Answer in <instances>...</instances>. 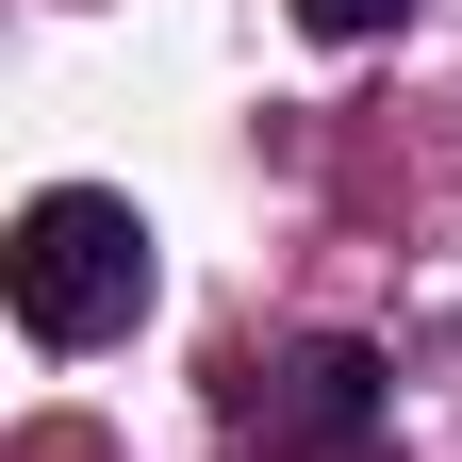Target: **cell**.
<instances>
[{
    "mask_svg": "<svg viewBox=\"0 0 462 462\" xmlns=\"http://www.w3.org/2000/svg\"><path fill=\"white\" fill-rule=\"evenodd\" d=\"M0 298H17L33 346H116L149 298H165V248L116 182H50L17 231H0Z\"/></svg>",
    "mask_w": 462,
    "mask_h": 462,
    "instance_id": "1",
    "label": "cell"
},
{
    "mask_svg": "<svg viewBox=\"0 0 462 462\" xmlns=\"http://www.w3.org/2000/svg\"><path fill=\"white\" fill-rule=\"evenodd\" d=\"M413 0H298V33H330V50H364V33H396Z\"/></svg>",
    "mask_w": 462,
    "mask_h": 462,
    "instance_id": "3",
    "label": "cell"
},
{
    "mask_svg": "<svg viewBox=\"0 0 462 462\" xmlns=\"http://www.w3.org/2000/svg\"><path fill=\"white\" fill-rule=\"evenodd\" d=\"M231 446L248 462H364L380 446V346L314 330V346H281V364H248L231 380Z\"/></svg>",
    "mask_w": 462,
    "mask_h": 462,
    "instance_id": "2",
    "label": "cell"
}]
</instances>
